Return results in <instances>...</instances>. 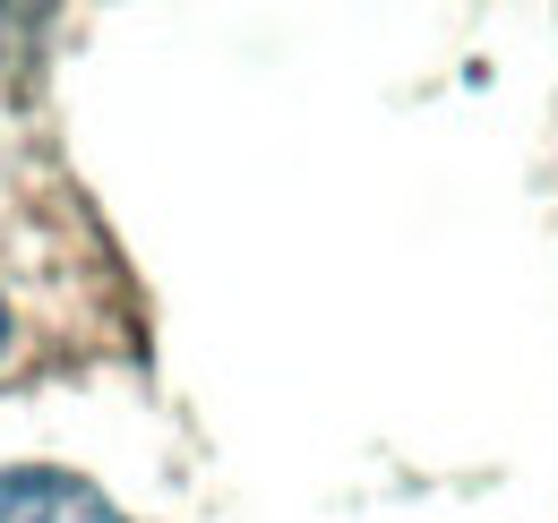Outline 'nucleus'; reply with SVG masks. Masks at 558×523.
Wrapping results in <instances>:
<instances>
[{"mask_svg":"<svg viewBox=\"0 0 558 523\" xmlns=\"http://www.w3.org/2000/svg\"><path fill=\"white\" fill-rule=\"evenodd\" d=\"M0 523H121L70 472H0Z\"/></svg>","mask_w":558,"mask_h":523,"instance_id":"1","label":"nucleus"}]
</instances>
